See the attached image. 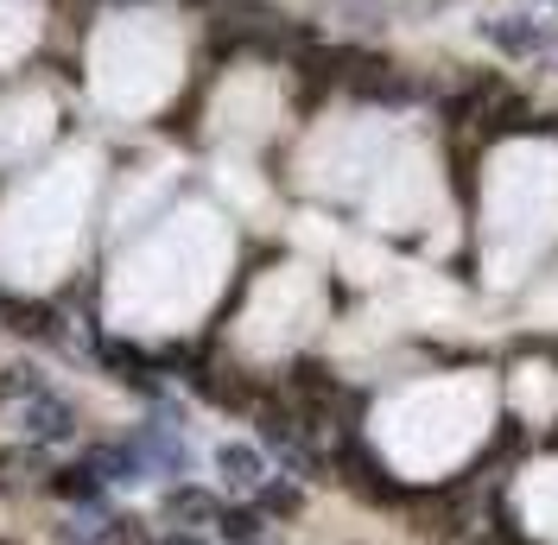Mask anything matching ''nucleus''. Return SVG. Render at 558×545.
Listing matches in <instances>:
<instances>
[{
	"mask_svg": "<svg viewBox=\"0 0 558 545\" xmlns=\"http://www.w3.org/2000/svg\"><path fill=\"white\" fill-rule=\"evenodd\" d=\"M45 33V7L38 0H0V70L20 64Z\"/></svg>",
	"mask_w": 558,
	"mask_h": 545,
	"instance_id": "f8f14e48",
	"label": "nucleus"
},
{
	"mask_svg": "<svg viewBox=\"0 0 558 545\" xmlns=\"http://www.w3.org/2000/svg\"><path fill=\"white\" fill-rule=\"evenodd\" d=\"M488 407H495V393H488L483 375L418 380V387L393 393V400L375 412V444H381V457L400 476L438 482L483 444Z\"/></svg>",
	"mask_w": 558,
	"mask_h": 545,
	"instance_id": "7ed1b4c3",
	"label": "nucleus"
},
{
	"mask_svg": "<svg viewBox=\"0 0 558 545\" xmlns=\"http://www.w3.org/2000/svg\"><path fill=\"white\" fill-rule=\"evenodd\" d=\"M229 261H235V235L229 222L209 204H184L172 209L159 229L146 235L114 261L108 272V324L128 330V337H172V330H191L222 279H229Z\"/></svg>",
	"mask_w": 558,
	"mask_h": 545,
	"instance_id": "f257e3e1",
	"label": "nucleus"
},
{
	"mask_svg": "<svg viewBox=\"0 0 558 545\" xmlns=\"http://www.w3.org/2000/svg\"><path fill=\"white\" fill-rule=\"evenodd\" d=\"M172 178H178V166H153V178H146V184H134V191H128V204L114 209V229H134V216H146V209H153V197H159Z\"/></svg>",
	"mask_w": 558,
	"mask_h": 545,
	"instance_id": "ddd939ff",
	"label": "nucleus"
},
{
	"mask_svg": "<svg viewBox=\"0 0 558 545\" xmlns=\"http://www.w3.org/2000/svg\"><path fill=\"white\" fill-rule=\"evenodd\" d=\"M324 317V286H317L312 267H274L254 292H247L242 311V349L247 355H286L317 330Z\"/></svg>",
	"mask_w": 558,
	"mask_h": 545,
	"instance_id": "0eeeda50",
	"label": "nucleus"
},
{
	"mask_svg": "<svg viewBox=\"0 0 558 545\" xmlns=\"http://www.w3.org/2000/svg\"><path fill=\"white\" fill-rule=\"evenodd\" d=\"M432 209H438V171H432V159L418 146L387 153V166L368 184V222L375 229H418Z\"/></svg>",
	"mask_w": 558,
	"mask_h": 545,
	"instance_id": "6e6552de",
	"label": "nucleus"
},
{
	"mask_svg": "<svg viewBox=\"0 0 558 545\" xmlns=\"http://www.w3.org/2000/svg\"><path fill=\"white\" fill-rule=\"evenodd\" d=\"M514 513L526 520V533H533V540L558 545V463L526 470L521 488H514Z\"/></svg>",
	"mask_w": 558,
	"mask_h": 545,
	"instance_id": "9b49d317",
	"label": "nucleus"
},
{
	"mask_svg": "<svg viewBox=\"0 0 558 545\" xmlns=\"http://www.w3.org/2000/svg\"><path fill=\"white\" fill-rule=\"evenodd\" d=\"M58 134V102L45 89H20L0 102V159L7 166H26L38 159V146Z\"/></svg>",
	"mask_w": 558,
	"mask_h": 545,
	"instance_id": "9d476101",
	"label": "nucleus"
},
{
	"mask_svg": "<svg viewBox=\"0 0 558 545\" xmlns=\"http://www.w3.org/2000/svg\"><path fill=\"white\" fill-rule=\"evenodd\" d=\"M184 83V33L166 13H108L89 33V102L114 121H146Z\"/></svg>",
	"mask_w": 558,
	"mask_h": 545,
	"instance_id": "20e7f679",
	"label": "nucleus"
},
{
	"mask_svg": "<svg viewBox=\"0 0 558 545\" xmlns=\"http://www.w3.org/2000/svg\"><path fill=\"white\" fill-rule=\"evenodd\" d=\"M274 121H279V89L267 70H235L209 102V134L229 140V146H254Z\"/></svg>",
	"mask_w": 558,
	"mask_h": 545,
	"instance_id": "1a4fd4ad",
	"label": "nucleus"
},
{
	"mask_svg": "<svg viewBox=\"0 0 558 545\" xmlns=\"http://www.w3.org/2000/svg\"><path fill=\"white\" fill-rule=\"evenodd\" d=\"M96 191H102V153L96 146H70L64 159L33 171L0 204V279L20 292L58 286L83 254Z\"/></svg>",
	"mask_w": 558,
	"mask_h": 545,
	"instance_id": "f03ea898",
	"label": "nucleus"
},
{
	"mask_svg": "<svg viewBox=\"0 0 558 545\" xmlns=\"http://www.w3.org/2000/svg\"><path fill=\"white\" fill-rule=\"evenodd\" d=\"M483 222H488V279L495 286L521 279L526 261L558 241V146L514 140L488 159Z\"/></svg>",
	"mask_w": 558,
	"mask_h": 545,
	"instance_id": "39448f33",
	"label": "nucleus"
},
{
	"mask_svg": "<svg viewBox=\"0 0 558 545\" xmlns=\"http://www.w3.org/2000/svg\"><path fill=\"white\" fill-rule=\"evenodd\" d=\"M381 166H387V128L375 114H337L299 153V178L317 197H355V191L375 184Z\"/></svg>",
	"mask_w": 558,
	"mask_h": 545,
	"instance_id": "423d86ee",
	"label": "nucleus"
},
{
	"mask_svg": "<svg viewBox=\"0 0 558 545\" xmlns=\"http://www.w3.org/2000/svg\"><path fill=\"white\" fill-rule=\"evenodd\" d=\"M533 324H546V330H558V272L539 286V299H533Z\"/></svg>",
	"mask_w": 558,
	"mask_h": 545,
	"instance_id": "4468645a",
	"label": "nucleus"
}]
</instances>
